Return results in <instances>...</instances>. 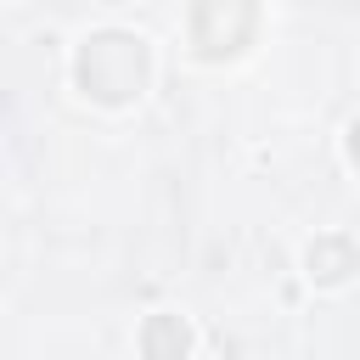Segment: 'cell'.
Here are the masks:
<instances>
[{
  "label": "cell",
  "mask_w": 360,
  "mask_h": 360,
  "mask_svg": "<svg viewBox=\"0 0 360 360\" xmlns=\"http://www.w3.org/2000/svg\"><path fill=\"white\" fill-rule=\"evenodd\" d=\"M152 84V45L129 28H96L73 51V90L96 107H135Z\"/></svg>",
  "instance_id": "cell-1"
},
{
  "label": "cell",
  "mask_w": 360,
  "mask_h": 360,
  "mask_svg": "<svg viewBox=\"0 0 360 360\" xmlns=\"http://www.w3.org/2000/svg\"><path fill=\"white\" fill-rule=\"evenodd\" d=\"M259 39V0H191L186 45L197 62H231Z\"/></svg>",
  "instance_id": "cell-2"
},
{
  "label": "cell",
  "mask_w": 360,
  "mask_h": 360,
  "mask_svg": "<svg viewBox=\"0 0 360 360\" xmlns=\"http://www.w3.org/2000/svg\"><path fill=\"white\" fill-rule=\"evenodd\" d=\"M135 349H141V360H191V349H197L191 315H180V309H152V315L135 326Z\"/></svg>",
  "instance_id": "cell-3"
},
{
  "label": "cell",
  "mask_w": 360,
  "mask_h": 360,
  "mask_svg": "<svg viewBox=\"0 0 360 360\" xmlns=\"http://www.w3.org/2000/svg\"><path fill=\"white\" fill-rule=\"evenodd\" d=\"M304 276H309L315 287H343V281L354 276V242H349L343 231L315 236V242L304 248Z\"/></svg>",
  "instance_id": "cell-4"
}]
</instances>
